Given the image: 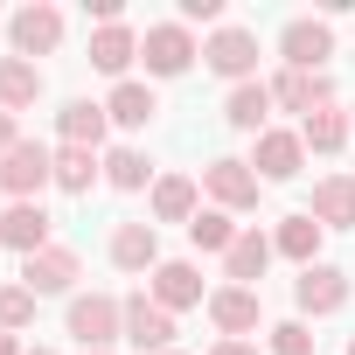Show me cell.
I'll return each mask as SVG.
<instances>
[{"label":"cell","instance_id":"8fae6325","mask_svg":"<svg viewBox=\"0 0 355 355\" xmlns=\"http://www.w3.org/2000/svg\"><path fill=\"white\" fill-rule=\"evenodd\" d=\"M77 279H84V258H77L70 244H49V251L21 258V286H28L35 300H56V293H70V300H77Z\"/></svg>","mask_w":355,"mask_h":355},{"label":"cell","instance_id":"7a4b0ae2","mask_svg":"<svg viewBox=\"0 0 355 355\" xmlns=\"http://www.w3.org/2000/svg\"><path fill=\"white\" fill-rule=\"evenodd\" d=\"M202 196H209V209H223V216H251V209H258V196H265V182L251 174V160L216 153V160L202 167Z\"/></svg>","mask_w":355,"mask_h":355},{"label":"cell","instance_id":"1f68e13d","mask_svg":"<svg viewBox=\"0 0 355 355\" xmlns=\"http://www.w3.org/2000/svg\"><path fill=\"white\" fill-rule=\"evenodd\" d=\"M21 139H28V132H21V119H15V112H0V160H8Z\"/></svg>","mask_w":355,"mask_h":355},{"label":"cell","instance_id":"5b68a950","mask_svg":"<svg viewBox=\"0 0 355 355\" xmlns=\"http://www.w3.org/2000/svg\"><path fill=\"white\" fill-rule=\"evenodd\" d=\"M63 8H49V0H28V8H15L8 15V42H15V56L21 63H35V56H56L63 49Z\"/></svg>","mask_w":355,"mask_h":355},{"label":"cell","instance_id":"f546056e","mask_svg":"<svg viewBox=\"0 0 355 355\" xmlns=\"http://www.w3.org/2000/svg\"><path fill=\"white\" fill-rule=\"evenodd\" d=\"M35 306H42V300H35L21 279L0 286V327H8V334H28V327H35Z\"/></svg>","mask_w":355,"mask_h":355},{"label":"cell","instance_id":"2e32d148","mask_svg":"<svg viewBox=\"0 0 355 355\" xmlns=\"http://www.w3.org/2000/svg\"><path fill=\"white\" fill-rule=\"evenodd\" d=\"M272 105L279 112H300V119L306 112H327L334 105V77L327 70H279L272 77Z\"/></svg>","mask_w":355,"mask_h":355},{"label":"cell","instance_id":"83f0119b","mask_svg":"<svg viewBox=\"0 0 355 355\" xmlns=\"http://www.w3.org/2000/svg\"><path fill=\"white\" fill-rule=\"evenodd\" d=\"M105 182V153H91V146H56V189L63 196H91Z\"/></svg>","mask_w":355,"mask_h":355},{"label":"cell","instance_id":"5bb4252c","mask_svg":"<svg viewBox=\"0 0 355 355\" xmlns=\"http://www.w3.org/2000/svg\"><path fill=\"white\" fill-rule=\"evenodd\" d=\"M0 244H8L15 258H35L56 244V216L42 202H8V216H0Z\"/></svg>","mask_w":355,"mask_h":355},{"label":"cell","instance_id":"7c38bea8","mask_svg":"<svg viewBox=\"0 0 355 355\" xmlns=\"http://www.w3.org/2000/svg\"><path fill=\"white\" fill-rule=\"evenodd\" d=\"M146 293L167 306V313H189V306H209V286H202V265L196 258H160Z\"/></svg>","mask_w":355,"mask_h":355},{"label":"cell","instance_id":"f35d334b","mask_svg":"<svg viewBox=\"0 0 355 355\" xmlns=\"http://www.w3.org/2000/svg\"><path fill=\"white\" fill-rule=\"evenodd\" d=\"M105 355H119V348H105Z\"/></svg>","mask_w":355,"mask_h":355},{"label":"cell","instance_id":"4dcf8cb0","mask_svg":"<svg viewBox=\"0 0 355 355\" xmlns=\"http://www.w3.org/2000/svg\"><path fill=\"white\" fill-rule=\"evenodd\" d=\"M265 355H313V327L293 313V320H272L265 327Z\"/></svg>","mask_w":355,"mask_h":355},{"label":"cell","instance_id":"7402d4cb","mask_svg":"<svg viewBox=\"0 0 355 355\" xmlns=\"http://www.w3.org/2000/svg\"><path fill=\"white\" fill-rule=\"evenodd\" d=\"M272 112H279V105H272V84H237V91H223V125H230V132H251V139H258V132H272Z\"/></svg>","mask_w":355,"mask_h":355},{"label":"cell","instance_id":"484cf974","mask_svg":"<svg viewBox=\"0 0 355 355\" xmlns=\"http://www.w3.org/2000/svg\"><path fill=\"white\" fill-rule=\"evenodd\" d=\"M153 160L139 153V146H105V189H119V196H153Z\"/></svg>","mask_w":355,"mask_h":355},{"label":"cell","instance_id":"3957f363","mask_svg":"<svg viewBox=\"0 0 355 355\" xmlns=\"http://www.w3.org/2000/svg\"><path fill=\"white\" fill-rule=\"evenodd\" d=\"M202 63L237 91V84H258V28H244V21H223L209 42H202Z\"/></svg>","mask_w":355,"mask_h":355},{"label":"cell","instance_id":"d6a6232c","mask_svg":"<svg viewBox=\"0 0 355 355\" xmlns=\"http://www.w3.org/2000/svg\"><path fill=\"white\" fill-rule=\"evenodd\" d=\"M209 355H265V341H209Z\"/></svg>","mask_w":355,"mask_h":355},{"label":"cell","instance_id":"4fadbf2b","mask_svg":"<svg viewBox=\"0 0 355 355\" xmlns=\"http://www.w3.org/2000/svg\"><path fill=\"white\" fill-rule=\"evenodd\" d=\"M125 341L139 355H167L174 348V313L153 300V293H125Z\"/></svg>","mask_w":355,"mask_h":355},{"label":"cell","instance_id":"277c9868","mask_svg":"<svg viewBox=\"0 0 355 355\" xmlns=\"http://www.w3.org/2000/svg\"><path fill=\"white\" fill-rule=\"evenodd\" d=\"M196 56H202V42H196V28H182V21H153V28L139 35V63H146V77H189Z\"/></svg>","mask_w":355,"mask_h":355},{"label":"cell","instance_id":"d4e9b609","mask_svg":"<svg viewBox=\"0 0 355 355\" xmlns=\"http://www.w3.org/2000/svg\"><path fill=\"white\" fill-rule=\"evenodd\" d=\"M153 112H160V98H153V84H139V77L112 84V98H105V119H112L119 132H139V125H153Z\"/></svg>","mask_w":355,"mask_h":355},{"label":"cell","instance_id":"ac0fdd59","mask_svg":"<svg viewBox=\"0 0 355 355\" xmlns=\"http://www.w3.org/2000/svg\"><path fill=\"white\" fill-rule=\"evenodd\" d=\"M272 258H279V251H272V230H258V223L237 230V244L223 251V286H251V293H258V279L272 272Z\"/></svg>","mask_w":355,"mask_h":355},{"label":"cell","instance_id":"9c48e42d","mask_svg":"<svg viewBox=\"0 0 355 355\" xmlns=\"http://www.w3.org/2000/svg\"><path fill=\"white\" fill-rule=\"evenodd\" d=\"M251 174H258V182H300V174H306V139H300V125L258 132V139H251Z\"/></svg>","mask_w":355,"mask_h":355},{"label":"cell","instance_id":"52a82bcc","mask_svg":"<svg viewBox=\"0 0 355 355\" xmlns=\"http://www.w3.org/2000/svg\"><path fill=\"white\" fill-rule=\"evenodd\" d=\"M348 293H355V286H348V272H341V265H327V258H320V265H306V272L293 279V306H300V320H306V327H313V320H327V313H341V306H348Z\"/></svg>","mask_w":355,"mask_h":355},{"label":"cell","instance_id":"ba28073f","mask_svg":"<svg viewBox=\"0 0 355 355\" xmlns=\"http://www.w3.org/2000/svg\"><path fill=\"white\" fill-rule=\"evenodd\" d=\"M209 327L216 341H251L265 334V300L251 286H209Z\"/></svg>","mask_w":355,"mask_h":355},{"label":"cell","instance_id":"e0dca14e","mask_svg":"<svg viewBox=\"0 0 355 355\" xmlns=\"http://www.w3.org/2000/svg\"><path fill=\"white\" fill-rule=\"evenodd\" d=\"M105 258H112L119 272H146V279H153V265H160V230H153L146 216H139V223H112Z\"/></svg>","mask_w":355,"mask_h":355},{"label":"cell","instance_id":"6da1fadb","mask_svg":"<svg viewBox=\"0 0 355 355\" xmlns=\"http://www.w3.org/2000/svg\"><path fill=\"white\" fill-rule=\"evenodd\" d=\"M63 334L84 348V355H105L112 341H125V300L119 293H77L63 306Z\"/></svg>","mask_w":355,"mask_h":355},{"label":"cell","instance_id":"8992f818","mask_svg":"<svg viewBox=\"0 0 355 355\" xmlns=\"http://www.w3.org/2000/svg\"><path fill=\"white\" fill-rule=\"evenodd\" d=\"M49 182H56V146H42V139H21L8 160H0V189H8V202H42Z\"/></svg>","mask_w":355,"mask_h":355},{"label":"cell","instance_id":"ffe728a7","mask_svg":"<svg viewBox=\"0 0 355 355\" xmlns=\"http://www.w3.org/2000/svg\"><path fill=\"white\" fill-rule=\"evenodd\" d=\"M42 91H49V77H42V63H21L15 49L8 56H0V112H35L42 105Z\"/></svg>","mask_w":355,"mask_h":355},{"label":"cell","instance_id":"836d02e7","mask_svg":"<svg viewBox=\"0 0 355 355\" xmlns=\"http://www.w3.org/2000/svg\"><path fill=\"white\" fill-rule=\"evenodd\" d=\"M0 355H21V334H8V327H0Z\"/></svg>","mask_w":355,"mask_h":355},{"label":"cell","instance_id":"d590c367","mask_svg":"<svg viewBox=\"0 0 355 355\" xmlns=\"http://www.w3.org/2000/svg\"><path fill=\"white\" fill-rule=\"evenodd\" d=\"M348 125H355V105H348Z\"/></svg>","mask_w":355,"mask_h":355},{"label":"cell","instance_id":"74e56055","mask_svg":"<svg viewBox=\"0 0 355 355\" xmlns=\"http://www.w3.org/2000/svg\"><path fill=\"white\" fill-rule=\"evenodd\" d=\"M167 355H182V348H167Z\"/></svg>","mask_w":355,"mask_h":355},{"label":"cell","instance_id":"d6986e66","mask_svg":"<svg viewBox=\"0 0 355 355\" xmlns=\"http://www.w3.org/2000/svg\"><path fill=\"white\" fill-rule=\"evenodd\" d=\"M320 237H327V230L313 223V209H293V216H279V223H272V251H279L286 265H300V272H306V265H320Z\"/></svg>","mask_w":355,"mask_h":355},{"label":"cell","instance_id":"f1b7e54d","mask_svg":"<svg viewBox=\"0 0 355 355\" xmlns=\"http://www.w3.org/2000/svg\"><path fill=\"white\" fill-rule=\"evenodd\" d=\"M189 244H196V251H230V244H237V216H223V209H202V216L189 223Z\"/></svg>","mask_w":355,"mask_h":355},{"label":"cell","instance_id":"603a6c76","mask_svg":"<svg viewBox=\"0 0 355 355\" xmlns=\"http://www.w3.org/2000/svg\"><path fill=\"white\" fill-rule=\"evenodd\" d=\"M105 132H112V119H105V105H91V98H70V105L56 112V139H63V146L105 153Z\"/></svg>","mask_w":355,"mask_h":355},{"label":"cell","instance_id":"9a60e30c","mask_svg":"<svg viewBox=\"0 0 355 355\" xmlns=\"http://www.w3.org/2000/svg\"><path fill=\"white\" fill-rule=\"evenodd\" d=\"M146 209H153V230L160 223H196L202 216V182H196V174H160V182H153V196H146Z\"/></svg>","mask_w":355,"mask_h":355},{"label":"cell","instance_id":"30bf717a","mask_svg":"<svg viewBox=\"0 0 355 355\" xmlns=\"http://www.w3.org/2000/svg\"><path fill=\"white\" fill-rule=\"evenodd\" d=\"M327 56H334V21L293 15L279 28V70H327Z\"/></svg>","mask_w":355,"mask_h":355},{"label":"cell","instance_id":"4316f807","mask_svg":"<svg viewBox=\"0 0 355 355\" xmlns=\"http://www.w3.org/2000/svg\"><path fill=\"white\" fill-rule=\"evenodd\" d=\"M300 139H306V153L334 160V153L355 139V125H348V112H341V105H327V112H306V119H300Z\"/></svg>","mask_w":355,"mask_h":355},{"label":"cell","instance_id":"e575fe53","mask_svg":"<svg viewBox=\"0 0 355 355\" xmlns=\"http://www.w3.org/2000/svg\"><path fill=\"white\" fill-rule=\"evenodd\" d=\"M21 355H56V348H42V341H35V348H21Z\"/></svg>","mask_w":355,"mask_h":355},{"label":"cell","instance_id":"8d00e7d4","mask_svg":"<svg viewBox=\"0 0 355 355\" xmlns=\"http://www.w3.org/2000/svg\"><path fill=\"white\" fill-rule=\"evenodd\" d=\"M348 355H355V334H348Z\"/></svg>","mask_w":355,"mask_h":355},{"label":"cell","instance_id":"44dd1931","mask_svg":"<svg viewBox=\"0 0 355 355\" xmlns=\"http://www.w3.org/2000/svg\"><path fill=\"white\" fill-rule=\"evenodd\" d=\"M139 63V28L112 21V28H91V70H105L112 84H125V70Z\"/></svg>","mask_w":355,"mask_h":355},{"label":"cell","instance_id":"cb8c5ba5","mask_svg":"<svg viewBox=\"0 0 355 355\" xmlns=\"http://www.w3.org/2000/svg\"><path fill=\"white\" fill-rule=\"evenodd\" d=\"M313 223L320 230H355V174H320L313 182Z\"/></svg>","mask_w":355,"mask_h":355}]
</instances>
